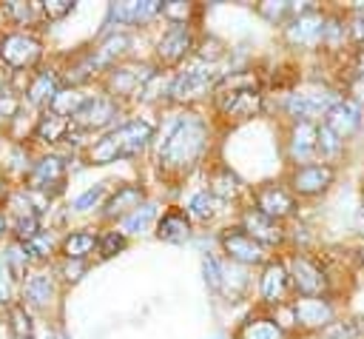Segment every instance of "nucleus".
I'll return each mask as SVG.
<instances>
[{"mask_svg": "<svg viewBox=\"0 0 364 339\" xmlns=\"http://www.w3.org/2000/svg\"><path fill=\"white\" fill-rule=\"evenodd\" d=\"M324 28H327V20L310 9V11L299 14L287 26V43H293V46H316L318 40H324Z\"/></svg>", "mask_w": 364, "mask_h": 339, "instance_id": "nucleus-12", "label": "nucleus"}, {"mask_svg": "<svg viewBox=\"0 0 364 339\" xmlns=\"http://www.w3.org/2000/svg\"><path fill=\"white\" fill-rule=\"evenodd\" d=\"M364 333L358 319H347V322H330L327 328H321L318 339H358Z\"/></svg>", "mask_w": 364, "mask_h": 339, "instance_id": "nucleus-32", "label": "nucleus"}, {"mask_svg": "<svg viewBox=\"0 0 364 339\" xmlns=\"http://www.w3.org/2000/svg\"><path fill=\"white\" fill-rule=\"evenodd\" d=\"M94 245H97V236L94 234L74 231V234H68L63 239V254H65V259H82V256H88L94 251Z\"/></svg>", "mask_w": 364, "mask_h": 339, "instance_id": "nucleus-29", "label": "nucleus"}, {"mask_svg": "<svg viewBox=\"0 0 364 339\" xmlns=\"http://www.w3.org/2000/svg\"><path fill=\"white\" fill-rule=\"evenodd\" d=\"M336 94L333 91H296L287 97V111L290 117H296L299 122H310L313 117H321L327 114L333 105H336Z\"/></svg>", "mask_w": 364, "mask_h": 339, "instance_id": "nucleus-5", "label": "nucleus"}, {"mask_svg": "<svg viewBox=\"0 0 364 339\" xmlns=\"http://www.w3.org/2000/svg\"><path fill=\"white\" fill-rule=\"evenodd\" d=\"M156 236L165 239V242H185L191 236V222L182 211H168L162 214V219L156 222Z\"/></svg>", "mask_w": 364, "mask_h": 339, "instance_id": "nucleus-22", "label": "nucleus"}, {"mask_svg": "<svg viewBox=\"0 0 364 339\" xmlns=\"http://www.w3.org/2000/svg\"><path fill=\"white\" fill-rule=\"evenodd\" d=\"M91 97H94V94H85L82 88H60V91L54 94V100L48 103V111H54V114H60V117H74Z\"/></svg>", "mask_w": 364, "mask_h": 339, "instance_id": "nucleus-24", "label": "nucleus"}, {"mask_svg": "<svg viewBox=\"0 0 364 339\" xmlns=\"http://www.w3.org/2000/svg\"><path fill=\"white\" fill-rule=\"evenodd\" d=\"M63 179H65V162H63L60 157H43V160L34 165L31 177H28L31 188H46V191H48V185L60 188Z\"/></svg>", "mask_w": 364, "mask_h": 339, "instance_id": "nucleus-20", "label": "nucleus"}, {"mask_svg": "<svg viewBox=\"0 0 364 339\" xmlns=\"http://www.w3.org/2000/svg\"><path fill=\"white\" fill-rule=\"evenodd\" d=\"M11 325H14V333L17 336H26V339H31V333H34V325H31V316L17 305V308H11Z\"/></svg>", "mask_w": 364, "mask_h": 339, "instance_id": "nucleus-36", "label": "nucleus"}, {"mask_svg": "<svg viewBox=\"0 0 364 339\" xmlns=\"http://www.w3.org/2000/svg\"><path fill=\"white\" fill-rule=\"evenodd\" d=\"M125 46H128V37L125 34H111L100 48H94L80 66H77V71H74V77L71 80H82V77H88V74H94V71H100L102 66H108L114 57H119L122 51H125Z\"/></svg>", "mask_w": 364, "mask_h": 339, "instance_id": "nucleus-11", "label": "nucleus"}, {"mask_svg": "<svg viewBox=\"0 0 364 339\" xmlns=\"http://www.w3.org/2000/svg\"><path fill=\"white\" fill-rule=\"evenodd\" d=\"M0 199H3V191H0Z\"/></svg>", "mask_w": 364, "mask_h": 339, "instance_id": "nucleus-48", "label": "nucleus"}, {"mask_svg": "<svg viewBox=\"0 0 364 339\" xmlns=\"http://www.w3.org/2000/svg\"><path fill=\"white\" fill-rule=\"evenodd\" d=\"M338 148H341V140L327 125H321L318 128V151L321 154H338Z\"/></svg>", "mask_w": 364, "mask_h": 339, "instance_id": "nucleus-38", "label": "nucleus"}, {"mask_svg": "<svg viewBox=\"0 0 364 339\" xmlns=\"http://www.w3.org/2000/svg\"><path fill=\"white\" fill-rule=\"evenodd\" d=\"M358 77L364 80V48H361V54H358Z\"/></svg>", "mask_w": 364, "mask_h": 339, "instance_id": "nucleus-47", "label": "nucleus"}, {"mask_svg": "<svg viewBox=\"0 0 364 339\" xmlns=\"http://www.w3.org/2000/svg\"><path fill=\"white\" fill-rule=\"evenodd\" d=\"M287 282H290V276H287L284 265H279V262L267 265L262 273V299L264 302H282L287 293Z\"/></svg>", "mask_w": 364, "mask_h": 339, "instance_id": "nucleus-23", "label": "nucleus"}, {"mask_svg": "<svg viewBox=\"0 0 364 339\" xmlns=\"http://www.w3.org/2000/svg\"><path fill=\"white\" fill-rule=\"evenodd\" d=\"M117 117V103L111 97H91L74 117L71 125L80 131H91V128H102Z\"/></svg>", "mask_w": 364, "mask_h": 339, "instance_id": "nucleus-10", "label": "nucleus"}, {"mask_svg": "<svg viewBox=\"0 0 364 339\" xmlns=\"http://www.w3.org/2000/svg\"><path fill=\"white\" fill-rule=\"evenodd\" d=\"M51 339H60V336H51Z\"/></svg>", "mask_w": 364, "mask_h": 339, "instance_id": "nucleus-49", "label": "nucleus"}, {"mask_svg": "<svg viewBox=\"0 0 364 339\" xmlns=\"http://www.w3.org/2000/svg\"><path fill=\"white\" fill-rule=\"evenodd\" d=\"M68 122H65V117H60V114H54V111H48L40 122H37V128H34V137L37 140H48V142H54V140H60L63 134H68Z\"/></svg>", "mask_w": 364, "mask_h": 339, "instance_id": "nucleus-30", "label": "nucleus"}, {"mask_svg": "<svg viewBox=\"0 0 364 339\" xmlns=\"http://www.w3.org/2000/svg\"><path fill=\"white\" fill-rule=\"evenodd\" d=\"M154 217H156V208H154V205H142V208H136V211L125 214L122 228H125V231H131V234L145 231V228H148V222H151Z\"/></svg>", "mask_w": 364, "mask_h": 339, "instance_id": "nucleus-33", "label": "nucleus"}, {"mask_svg": "<svg viewBox=\"0 0 364 339\" xmlns=\"http://www.w3.org/2000/svg\"><path fill=\"white\" fill-rule=\"evenodd\" d=\"M125 248V236L119 234V231H108L102 239H100V254L102 256H114L117 251H122Z\"/></svg>", "mask_w": 364, "mask_h": 339, "instance_id": "nucleus-37", "label": "nucleus"}, {"mask_svg": "<svg viewBox=\"0 0 364 339\" xmlns=\"http://www.w3.org/2000/svg\"><path fill=\"white\" fill-rule=\"evenodd\" d=\"M151 68L148 66H125V68H114L111 71V88L117 94H134L136 88H142L151 80Z\"/></svg>", "mask_w": 364, "mask_h": 339, "instance_id": "nucleus-21", "label": "nucleus"}, {"mask_svg": "<svg viewBox=\"0 0 364 339\" xmlns=\"http://www.w3.org/2000/svg\"><path fill=\"white\" fill-rule=\"evenodd\" d=\"M23 245H26L28 254H37V256H48V254H51V236L43 234V231H40L37 236H31L28 242H23Z\"/></svg>", "mask_w": 364, "mask_h": 339, "instance_id": "nucleus-40", "label": "nucleus"}, {"mask_svg": "<svg viewBox=\"0 0 364 339\" xmlns=\"http://www.w3.org/2000/svg\"><path fill=\"white\" fill-rule=\"evenodd\" d=\"M222 248H225V254H228L233 262H242V265H253V262H262V259H264L262 242H256L245 228L225 231V234H222Z\"/></svg>", "mask_w": 364, "mask_h": 339, "instance_id": "nucleus-8", "label": "nucleus"}, {"mask_svg": "<svg viewBox=\"0 0 364 339\" xmlns=\"http://www.w3.org/2000/svg\"><path fill=\"white\" fill-rule=\"evenodd\" d=\"M213 214H216V197L210 191H199L188 199V217H193L199 222H208Z\"/></svg>", "mask_w": 364, "mask_h": 339, "instance_id": "nucleus-31", "label": "nucleus"}, {"mask_svg": "<svg viewBox=\"0 0 364 339\" xmlns=\"http://www.w3.org/2000/svg\"><path fill=\"white\" fill-rule=\"evenodd\" d=\"M216 105L222 114L228 117H236V120H245V117H253L259 114L262 108V94L256 91V80L250 74H236V77H228L216 94Z\"/></svg>", "mask_w": 364, "mask_h": 339, "instance_id": "nucleus-3", "label": "nucleus"}, {"mask_svg": "<svg viewBox=\"0 0 364 339\" xmlns=\"http://www.w3.org/2000/svg\"><path fill=\"white\" fill-rule=\"evenodd\" d=\"M51 293H54V285H51V276L48 273H34L23 285V296L31 305H46L51 299Z\"/></svg>", "mask_w": 364, "mask_h": 339, "instance_id": "nucleus-28", "label": "nucleus"}, {"mask_svg": "<svg viewBox=\"0 0 364 339\" xmlns=\"http://www.w3.org/2000/svg\"><path fill=\"white\" fill-rule=\"evenodd\" d=\"M156 11H162L159 0H128V3H114L111 6V20H117V23H142V20H151Z\"/></svg>", "mask_w": 364, "mask_h": 339, "instance_id": "nucleus-15", "label": "nucleus"}, {"mask_svg": "<svg viewBox=\"0 0 364 339\" xmlns=\"http://www.w3.org/2000/svg\"><path fill=\"white\" fill-rule=\"evenodd\" d=\"M57 91H60L57 88V74L54 71H40L28 85V103H37V105L40 103H51Z\"/></svg>", "mask_w": 364, "mask_h": 339, "instance_id": "nucleus-27", "label": "nucleus"}, {"mask_svg": "<svg viewBox=\"0 0 364 339\" xmlns=\"http://www.w3.org/2000/svg\"><path fill=\"white\" fill-rule=\"evenodd\" d=\"M162 14L171 17V20H185L191 14V6L182 3V0H168V3H162Z\"/></svg>", "mask_w": 364, "mask_h": 339, "instance_id": "nucleus-41", "label": "nucleus"}, {"mask_svg": "<svg viewBox=\"0 0 364 339\" xmlns=\"http://www.w3.org/2000/svg\"><path fill=\"white\" fill-rule=\"evenodd\" d=\"M256 202H259V211L267 214L270 219H282V217L293 214V197L287 191H282L279 185H264L256 194Z\"/></svg>", "mask_w": 364, "mask_h": 339, "instance_id": "nucleus-16", "label": "nucleus"}, {"mask_svg": "<svg viewBox=\"0 0 364 339\" xmlns=\"http://www.w3.org/2000/svg\"><path fill=\"white\" fill-rule=\"evenodd\" d=\"M102 197H105V185H94V188H88L85 194H80V197L74 199V208H77V211H85V208L97 205Z\"/></svg>", "mask_w": 364, "mask_h": 339, "instance_id": "nucleus-39", "label": "nucleus"}, {"mask_svg": "<svg viewBox=\"0 0 364 339\" xmlns=\"http://www.w3.org/2000/svg\"><path fill=\"white\" fill-rule=\"evenodd\" d=\"M324 125L338 137L347 140L358 125H361V108L353 100H338L327 114H324Z\"/></svg>", "mask_w": 364, "mask_h": 339, "instance_id": "nucleus-13", "label": "nucleus"}, {"mask_svg": "<svg viewBox=\"0 0 364 339\" xmlns=\"http://www.w3.org/2000/svg\"><path fill=\"white\" fill-rule=\"evenodd\" d=\"M43 9L48 14V20H57V17H63V14L71 11V0H46Z\"/></svg>", "mask_w": 364, "mask_h": 339, "instance_id": "nucleus-43", "label": "nucleus"}, {"mask_svg": "<svg viewBox=\"0 0 364 339\" xmlns=\"http://www.w3.org/2000/svg\"><path fill=\"white\" fill-rule=\"evenodd\" d=\"M151 137H154V125L148 120H128L119 128L108 131L102 140H97L88 148V160L94 165H105V162H114L122 157H134L148 145Z\"/></svg>", "mask_w": 364, "mask_h": 339, "instance_id": "nucleus-2", "label": "nucleus"}, {"mask_svg": "<svg viewBox=\"0 0 364 339\" xmlns=\"http://www.w3.org/2000/svg\"><path fill=\"white\" fill-rule=\"evenodd\" d=\"M11 299V282H9V268L6 262H0V302L6 305Z\"/></svg>", "mask_w": 364, "mask_h": 339, "instance_id": "nucleus-44", "label": "nucleus"}, {"mask_svg": "<svg viewBox=\"0 0 364 339\" xmlns=\"http://www.w3.org/2000/svg\"><path fill=\"white\" fill-rule=\"evenodd\" d=\"M290 276H293L296 291H299L301 296H307V299H313V296H318V293L327 291V276H324V271H321L313 259H307V256H293V259H290Z\"/></svg>", "mask_w": 364, "mask_h": 339, "instance_id": "nucleus-7", "label": "nucleus"}, {"mask_svg": "<svg viewBox=\"0 0 364 339\" xmlns=\"http://www.w3.org/2000/svg\"><path fill=\"white\" fill-rule=\"evenodd\" d=\"M191 43H193L191 28H188L185 23H176V26H171V28L162 34V40H159V46H156V54H159L162 63L173 66V63H179V60L188 54Z\"/></svg>", "mask_w": 364, "mask_h": 339, "instance_id": "nucleus-14", "label": "nucleus"}, {"mask_svg": "<svg viewBox=\"0 0 364 339\" xmlns=\"http://www.w3.org/2000/svg\"><path fill=\"white\" fill-rule=\"evenodd\" d=\"M63 271H65L68 279H77V273H82V259H68V262L63 265Z\"/></svg>", "mask_w": 364, "mask_h": 339, "instance_id": "nucleus-46", "label": "nucleus"}, {"mask_svg": "<svg viewBox=\"0 0 364 339\" xmlns=\"http://www.w3.org/2000/svg\"><path fill=\"white\" fill-rule=\"evenodd\" d=\"M236 191H239V179H236L228 168H222V171L213 177V191H210V194H213V197H216V194H219V197H233Z\"/></svg>", "mask_w": 364, "mask_h": 339, "instance_id": "nucleus-35", "label": "nucleus"}, {"mask_svg": "<svg viewBox=\"0 0 364 339\" xmlns=\"http://www.w3.org/2000/svg\"><path fill=\"white\" fill-rule=\"evenodd\" d=\"M142 202V188L136 185H119L114 191V197L105 202V214L108 217H117V214H125V211H136Z\"/></svg>", "mask_w": 364, "mask_h": 339, "instance_id": "nucleus-25", "label": "nucleus"}, {"mask_svg": "<svg viewBox=\"0 0 364 339\" xmlns=\"http://www.w3.org/2000/svg\"><path fill=\"white\" fill-rule=\"evenodd\" d=\"M336 171L327 165V162H307V165H299L293 171V191L296 194H304V197H313V194H321L330 182H333Z\"/></svg>", "mask_w": 364, "mask_h": 339, "instance_id": "nucleus-9", "label": "nucleus"}, {"mask_svg": "<svg viewBox=\"0 0 364 339\" xmlns=\"http://www.w3.org/2000/svg\"><path fill=\"white\" fill-rule=\"evenodd\" d=\"M236 339H287V333L273 319H247L239 328Z\"/></svg>", "mask_w": 364, "mask_h": 339, "instance_id": "nucleus-26", "label": "nucleus"}, {"mask_svg": "<svg viewBox=\"0 0 364 339\" xmlns=\"http://www.w3.org/2000/svg\"><path fill=\"white\" fill-rule=\"evenodd\" d=\"M293 316H296V322L304 325V328H321V325L327 328L333 311H330V305L321 302V299H296Z\"/></svg>", "mask_w": 364, "mask_h": 339, "instance_id": "nucleus-19", "label": "nucleus"}, {"mask_svg": "<svg viewBox=\"0 0 364 339\" xmlns=\"http://www.w3.org/2000/svg\"><path fill=\"white\" fill-rule=\"evenodd\" d=\"M205 145H208V125L202 122V117L179 114L165 128V137L156 154L159 168L171 174H185L199 162V157L205 154Z\"/></svg>", "mask_w": 364, "mask_h": 339, "instance_id": "nucleus-1", "label": "nucleus"}, {"mask_svg": "<svg viewBox=\"0 0 364 339\" xmlns=\"http://www.w3.org/2000/svg\"><path fill=\"white\" fill-rule=\"evenodd\" d=\"M318 151V128L313 122H296L290 134V157L299 162H307Z\"/></svg>", "mask_w": 364, "mask_h": 339, "instance_id": "nucleus-17", "label": "nucleus"}, {"mask_svg": "<svg viewBox=\"0 0 364 339\" xmlns=\"http://www.w3.org/2000/svg\"><path fill=\"white\" fill-rule=\"evenodd\" d=\"M350 34H353V40H355V43H364V11H358V14L353 17Z\"/></svg>", "mask_w": 364, "mask_h": 339, "instance_id": "nucleus-45", "label": "nucleus"}, {"mask_svg": "<svg viewBox=\"0 0 364 339\" xmlns=\"http://www.w3.org/2000/svg\"><path fill=\"white\" fill-rule=\"evenodd\" d=\"M202 271H205V282H208V288H213V291H222V282H225V268H222V262L216 259V256H205L202 259Z\"/></svg>", "mask_w": 364, "mask_h": 339, "instance_id": "nucleus-34", "label": "nucleus"}, {"mask_svg": "<svg viewBox=\"0 0 364 339\" xmlns=\"http://www.w3.org/2000/svg\"><path fill=\"white\" fill-rule=\"evenodd\" d=\"M3 11H6L9 17H14L17 23H26V20H31V6H28V3H20V0H11V3H6V6H3Z\"/></svg>", "mask_w": 364, "mask_h": 339, "instance_id": "nucleus-42", "label": "nucleus"}, {"mask_svg": "<svg viewBox=\"0 0 364 339\" xmlns=\"http://www.w3.org/2000/svg\"><path fill=\"white\" fill-rule=\"evenodd\" d=\"M216 77H219L216 66H193V68L176 74V80L171 83L168 94H171L173 100H191V97H199L202 91H208V88L216 83Z\"/></svg>", "mask_w": 364, "mask_h": 339, "instance_id": "nucleus-6", "label": "nucleus"}, {"mask_svg": "<svg viewBox=\"0 0 364 339\" xmlns=\"http://www.w3.org/2000/svg\"><path fill=\"white\" fill-rule=\"evenodd\" d=\"M245 231L256 239V242H264V245H273L282 239V228L276 225V219H270L267 214H262L259 208H250L245 214Z\"/></svg>", "mask_w": 364, "mask_h": 339, "instance_id": "nucleus-18", "label": "nucleus"}, {"mask_svg": "<svg viewBox=\"0 0 364 339\" xmlns=\"http://www.w3.org/2000/svg\"><path fill=\"white\" fill-rule=\"evenodd\" d=\"M40 54H43V46L31 34L17 31V34H9L0 40V63H6L11 68H28L40 60Z\"/></svg>", "mask_w": 364, "mask_h": 339, "instance_id": "nucleus-4", "label": "nucleus"}]
</instances>
